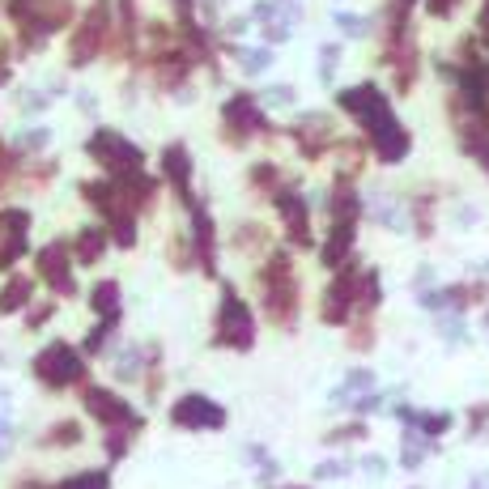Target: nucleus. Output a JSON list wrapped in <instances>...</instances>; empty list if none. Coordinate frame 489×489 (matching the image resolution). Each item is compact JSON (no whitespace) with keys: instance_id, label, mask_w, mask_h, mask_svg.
Masks as SVG:
<instances>
[{"instance_id":"obj_22","label":"nucleus","mask_w":489,"mask_h":489,"mask_svg":"<svg viewBox=\"0 0 489 489\" xmlns=\"http://www.w3.org/2000/svg\"><path fill=\"white\" fill-rule=\"evenodd\" d=\"M56 489H111V473H107V468H94V473H77V476H68V481H60Z\"/></svg>"},{"instance_id":"obj_26","label":"nucleus","mask_w":489,"mask_h":489,"mask_svg":"<svg viewBox=\"0 0 489 489\" xmlns=\"http://www.w3.org/2000/svg\"><path fill=\"white\" fill-rule=\"evenodd\" d=\"M247 459H251V464L260 468V476H277V459L268 456L264 447H256V442H251V447H247Z\"/></svg>"},{"instance_id":"obj_11","label":"nucleus","mask_w":489,"mask_h":489,"mask_svg":"<svg viewBox=\"0 0 489 489\" xmlns=\"http://www.w3.org/2000/svg\"><path fill=\"white\" fill-rule=\"evenodd\" d=\"M222 124H226L230 141H247V136H256V132L268 128L260 102H256L251 94H234V98H230L226 107H222Z\"/></svg>"},{"instance_id":"obj_35","label":"nucleus","mask_w":489,"mask_h":489,"mask_svg":"<svg viewBox=\"0 0 489 489\" xmlns=\"http://www.w3.org/2000/svg\"><path fill=\"white\" fill-rule=\"evenodd\" d=\"M9 447H13V425H9L4 417H0V456H4Z\"/></svg>"},{"instance_id":"obj_16","label":"nucleus","mask_w":489,"mask_h":489,"mask_svg":"<svg viewBox=\"0 0 489 489\" xmlns=\"http://www.w3.org/2000/svg\"><path fill=\"white\" fill-rule=\"evenodd\" d=\"M162 175L170 179V188L179 192V200H183V209L192 205L196 196H192V153L183 145H166L162 149Z\"/></svg>"},{"instance_id":"obj_17","label":"nucleus","mask_w":489,"mask_h":489,"mask_svg":"<svg viewBox=\"0 0 489 489\" xmlns=\"http://www.w3.org/2000/svg\"><path fill=\"white\" fill-rule=\"evenodd\" d=\"M396 417H400L405 425H413V430H417L425 442H430V439H442V434L451 430V413H417V408L400 405V408H396Z\"/></svg>"},{"instance_id":"obj_31","label":"nucleus","mask_w":489,"mask_h":489,"mask_svg":"<svg viewBox=\"0 0 489 489\" xmlns=\"http://www.w3.org/2000/svg\"><path fill=\"white\" fill-rule=\"evenodd\" d=\"M48 141H51L48 128H34V132H26V136H17V149H43Z\"/></svg>"},{"instance_id":"obj_15","label":"nucleus","mask_w":489,"mask_h":489,"mask_svg":"<svg viewBox=\"0 0 489 489\" xmlns=\"http://www.w3.org/2000/svg\"><path fill=\"white\" fill-rule=\"evenodd\" d=\"M26 230H31V213L26 209L0 213V268H13V260L26 251Z\"/></svg>"},{"instance_id":"obj_18","label":"nucleus","mask_w":489,"mask_h":489,"mask_svg":"<svg viewBox=\"0 0 489 489\" xmlns=\"http://www.w3.org/2000/svg\"><path fill=\"white\" fill-rule=\"evenodd\" d=\"M293 141H298V149H302L307 158H319V153L327 149V141H332L327 119H324V115H307V119L293 128Z\"/></svg>"},{"instance_id":"obj_19","label":"nucleus","mask_w":489,"mask_h":489,"mask_svg":"<svg viewBox=\"0 0 489 489\" xmlns=\"http://www.w3.org/2000/svg\"><path fill=\"white\" fill-rule=\"evenodd\" d=\"M107 230L102 226H85L82 234H77V243H73V256H77V264H98L102 260V251H107Z\"/></svg>"},{"instance_id":"obj_33","label":"nucleus","mask_w":489,"mask_h":489,"mask_svg":"<svg viewBox=\"0 0 489 489\" xmlns=\"http://www.w3.org/2000/svg\"><path fill=\"white\" fill-rule=\"evenodd\" d=\"M77 439H82V430H77L73 422L56 425V434H48V442H60V447H65V442H77Z\"/></svg>"},{"instance_id":"obj_1","label":"nucleus","mask_w":489,"mask_h":489,"mask_svg":"<svg viewBox=\"0 0 489 489\" xmlns=\"http://www.w3.org/2000/svg\"><path fill=\"white\" fill-rule=\"evenodd\" d=\"M341 107L366 128V136H371V145H375V153H379V162H388V166L405 162L408 149H413V136H408V128L391 115L388 98H383L379 85H354V90H345Z\"/></svg>"},{"instance_id":"obj_21","label":"nucleus","mask_w":489,"mask_h":489,"mask_svg":"<svg viewBox=\"0 0 489 489\" xmlns=\"http://www.w3.org/2000/svg\"><path fill=\"white\" fill-rule=\"evenodd\" d=\"M31 277H13L4 290H0V315H13V310H22L26 302H31Z\"/></svg>"},{"instance_id":"obj_28","label":"nucleus","mask_w":489,"mask_h":489,"mask_svg":"<svg viewBox=\"0 0 489 489\" xmlns=\"http://www.w3.org/2000/svg\"><path fill=\"white\" fill-rule=\"evenodd\" d=\"M358 439H366V425H362V422L341 425V430H332V434H327V442H358Z\"/></svg>"},{"instance_id":"obj_25","label":"nucleus","mask_w":489,"mask_h":489,"mask_svg":"<svg viewBox=\"0 0 489 489\" xmlns=\"http://www.w3.org/2000/svg\"><path fill=\"white\" fill-rule=\"evenodd\" d=\"M115 324H119V319H98V327L85 336V354H98V349H102V341L115 332Z\"/></svg>"},{"instance_id":"obj_20","label":"nucleus","mask_w":489,"mask_h":489,"mask_svg":"<svg viewBox=\"0 0 489 489\" xmlns=\"http://www.w3.org/2000/svg\"><path fill=\"white\" fill-rule=\"evenodd\" d=\"M90 307L98 310V319H119V285L115 281H98L90 293Z\"/></svg>"},{"instance_id":"obj_27","label":"nucleus","mask_w":489,"mask_h":489,"mask_svg":"<svg viewBox=\"0 0 489 489\" xmlns=\"http://www.w3.org/2000/svg\"><path fill=\"white\" fill-rule=\"evenodd\" d=\"M239 65H243L247 73H264V68L273 65V56H268V51H239Z\"/></svg>"},{"instance_id":"obj_32","label":"nucleus","mask_w":489,"mask_h":489,"mask_svg":"<svg viewBox=\"0 0 489 489\" xmlns=\"http://www.w3.org/2000/svg\"><path fill=\"white\" fill-rule=\"evenodd\" d=\"M319 481H336V476H349V464L345 459H327V464H319Z\"/></svg>"},{"instance_id":"obj_10","label":"nucleus","mask_w":489,"mask_h":489,"mask_svg":"<svg viewBox=\"0 0 489 489\" xmlns=\"http://www.w3.org/2000/svg\"><path fill=\"white\" fill-rule=\"evenodd\" d=\"M82 400H85V413L98 417L107 430H115V425H132V430H141V417L132 413V405L124 400V396H115V391H107V388H85Z\"/></svg>"},{"instance_id":"obj_9","label":"nucleus","mask_w":489,"mask_h":489,"mask_svg":"<svg viewBox=\"0 0 489 489\" xmlns=\"http://www.w3.org/2000/svg\"><path fill=\"white\" fill-rule=\"evenodd\" d=\"M170 422L179 430H222L226 425V408L217 405L213 396H205V391H188V396H179L170 405Z\"/></svg>"},{"instance_id":"obj_5","label":"nucleus","mask_w":489,"mask_h":489,"mask_svg":"<svg viewBox=\"0 0 489 489\" xmlns=\"http://www.w3.org/2000/svg\"><path fill=\"white\" fill-rule=\"evenodd\" d=\"M85 149H90V158H94L107 175H128V170H141V166H145V153L132 145L128 136H119V132H111V128H98Z\"/></svg>"},{"instance_id":"obj_38","label":"nucleus","mask_w":489,"mask_h":489,"mask_svg":"<svg viewBox=\"0 0 489 489\" xmlns=\"http://www.w3.org/2000/svg\"><path fill=\"white\" fill-rule=\"evenodd\" d=\"M48 315H51V307H39V310H31V324H43Z\"/></svg>"},{"instance_id":"obj_12","label":"nucleus","mask_w":489,"mask_h":489,"mask_svg":"<svg viewBox=\"0 0 489 489\" xmlns=\"http://www.w3.org/2000/svg\"><path fill=\"white\" fill-rule=\"evenodd\" d=\"M273 200H277V213H281V222H285V234L293 239V247H310V209H307V200H302V192H293V188L281 183L277 192H273Z\"/></svg>"},{"instance_id":"obj_30","label":"nucleus","mask_w":489,"mask_h":489,"mask_svg":"<svg viewBox=\"0 0 489 489\" xmlns=\"http://www.w3.org/2000/svg\"><path fill=\"white\" fill-rule=\"evenodd\" d=\"M336 65H341V48H324L319 51V77H332V73H336Z\"/></svg>"},{"instance_id":"obj_36","label":"nucleus","mask_w":489,"mask_h":489,"mask_svg":"<svg viewBox=\"0 0 489 489\" xmlns=\"http://www.w3.org/2000/svg\"><path fill=\"white\" fill-rule=\"evenodd\" d=\"M264 98H268V102H293V94L285 90V85H273V90H268Z\"/></svg>"},{"instance_id":"obj_24","label":"nucleus","mask_w":489,"mask_h":489,"mask_svg":"<svg viewBox=\"0 0 489 489\" xmlns=\"http://www.w3.org/2000/svg\"><path fill=\"white\" fill-rule=\"evenodd\" d=\"M413 226H417V234H422V239H430V234H434V209H430V200H417V205H413Z\"/></svg>"},{"instance_id":"obj_6","label":"nucleus","mask_w":489,"mask_h":489,"mask_svg":"<svg viewBox=\"0 0 489 489\" xmlns=\"http://www.w3.org/2000/svg\"><path fill=\"white\" fill-rule=\"evenodd\" d=\"M107 31H111V0H94L90 13L82 17L77 34H73V48H68L73 68H85L94 60L98 51H102V43H107Z\"/></svg>"},{"instance_id":"obj_2","label":"nucleus","mask_w":489,"mask_h":489,"mask_svg":"<svg viewBox=\"0 0 489 489\" xmlns=\"http://www.w3.org/2000/svg\"><path fill=\"white\" fill-rule=\"evenodd\" d=\"M256 281H260V307L264 315L273 319L277 327H293V319H298V273H293V260L285 256V251H273L268 260H264V268L256 273Z\"/></svg>"},{"instance_id":"obj_14","label":"nucleus","mask_w":489,"mask_h":489,"mask_svg":"<svg viewBox=\"0 0 489 489\" xmlns=\"http://www.w3.org/2000/svg\"><path fill=\"white\" fill-rule=\"evenodd\" d=\"M39 277L48 281L56 293H77L73 260H68V243H48L43 251H39Z\"/></svg>"},{"instance_id":"obj_29","label":"nucleus","mask_w":489,"mask_h":489,"mask_svg":"<svg viewBox=\"0 0 489 489\" xmlns=\"http://www.w3.org/2000/svg\"><path fill=\"white\" fill-rule=\"evenodd\" d=\"M251 183H256V188H273V192H277L281 183H277V166H256V170H251Z\"/></svg>"},{"instance_id":"obj_13","label":"nucleus","mask_w":489,"mask_h":489,"mask_svg":"<svg viewBox=\"0 0 489 489\" xmlns=\"http://www.w3.org/2000/svg\"><path fill=\"white\" fill-rule=\"evenodd\" d=\"M188 209H192V251H196V260H200V273L213 277V273H217V234H213V217L200 200H192Z\"/></svg>"},{"instance_id":"obj_4","label":"nucleus","mask_w":489,"mask_h":489,"mask_svg":"<svg viewBox=\"0 0 489 489\" xmlns=\"http://www.w3.org/2000/svg\"><path fill=\"white\" fill-rule=\"evenodd\" d=\"M213 341L222 345V349H239L247 354L251 345H256V315L247 307L239 290H222V307H217V332H213Z\"/></svg>"},{"instance_id":"obj_23","label":"nucleus","mask_w":489,"mask_h":489,"mask_svg":"<svg viewBox=\"0 0 489 489\" xmlns=\"http://www.w3.org/2000/svg\"><path fill=\"white\" fill-rule=\"evenodd\" d=\"M425 456H430V442H417V430L408 425L405 430V468H422Z\"/></svg>"},{"instance_id":"obj_39","label":"nucleus","mask_w":489,"mask_h":489,"mask_svg":"<svg viewBox=\"0 0 489 489\" xmlns=\"http://www.w3.org/2000/svg\"><path fill=\"white\" fill-rule=\"evenodd\" d=\"M468 489H489V473H481V476H473V485Z\"/></svg>"},{"instance_id":"obj_37","label":"nucleus","mask_w":489,"mask_h":489,"mask_svg":"<svg viewBox=\"0 0 489 489\" xmlns=\"http://www.w3.org/2000/svg\"><path fill=\"white\" fill-rule=\"evenodd\" d=\"M383 468H388V464H383V459H379V456H371V459H366V473H371V476H383Z\"/></svg>"},{"instance_id":"obj_8","label":"nucleus","mask_w":489,"mask_h":489,"mask_svg":"<svg viewBox=\"0 0 489 489\" xmlns=\"http://www.w3.org/2000/svg\"><path fill=\"white\" fill-rule=\"evenodd\" d=\"M341 273H336V281L327 285L324 293V307H319V315H324V324L341 327L349 315H354V307H358V285H362V268L354 264V256L345 264H336Z\"/></svg>"},{"instance_id":"obj_7","label":"nucleus","mask_w":489,"mask_h":489,"mask_svg":"<svg viewBox=\"0 0 489 489\" xmlns=\"http://www.w3.org/2000/svg\"><path fill=\"white\" fill-rule=\"evenodd\" d=\"M34 375L43 379L48 388H73V383H82L85 379V362H82V354H77L73 345L56 341L34 358Z\"/></svg>"},{"instance_id":"obj_40","label":"nucleus","mask_w":489,"mask_h":489,"mask_svg":"<svg viewBox=\"0 0 489 489\" xmlns=\"http://www.w3.org/2000/svg\"><path fill=\"white\" fill-rule=\"evenodd\" d=\"M290 489H307V485H290Z\"/></svg>"},{"instance_id":"obj_3","label":"nucleus","mask_w":489,"mask_h":489,"mask_svg":"<svg viewBox=\"0 0 489 489\" xmlns=\"http://www.w3.org/2000/svg\"><path fill=\"white\" fill-rule=\"evenodd\" d=\"M327 213H332V230L324 243V264L336 268L354 256V239H358V222H362V196L349 183H336L327 196Z\"/></svg>"},{"instance_id":"obj_34","label":"nucleus","mask_w":489,"mask_h":489,"mask_svg":"<svg viewBox=\"0 0 489 489\" xmlns=\"http://www.w3.org/2000/svg\"><path fill=\"white\" fill-rule=\"evenodd\" d=\"M336 26H341L345 34H366V22L354 13H336Z\"/></svg>"}]
</instances>
